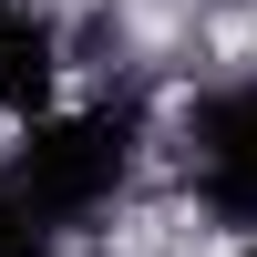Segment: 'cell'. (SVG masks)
<instances>
[{
    "label": "cell",
    "mask_w": 257,
    "mask_h": 257,
    "mask_svg": "<svg viewBox=\"0 0 257 257\" xmlns=\"http://www.w3.org/2000/svg\"><path fill=\"white\" fill-rule=\"evenodd\" d=\"M123 165H134V123L123 113H52V123L21 134L0 185H11V206L31 226H93L123 196Z\"/></svg>",
    "instance_id": "1"
},
{
    "label": "cell",
    "mask_w": 257,
    "mask_h": 257,
    "mask_svg": "<svg viewBox=\"0 0 257 257\" xmlns=\"http://www.w3.org/2000/svg\"><path fill=\"white\" fill-rule=\"evenodd\" d=\"M185 175L216 206L226 226H257V82H226V93L196 103L185 123Z\"/></svg>",
    "instance_id": "2"
},
{
    "label": "cell",
    "mask_w": 257,
    "mask_h": 257,
    "mask_svg": "<svg viewBox=\"0 0 257 257\" xmlns=\"http://www.w3.org/2000/svg\"><path fill=\"white\" fill-rule=\"evenodd\" d=\"M52 72H62V41H52V21L11 11V21H0V113H41Z\"/></svg>",
    "instance_id": "3"
},
{
    "label": "cell",
    "mask_w": 257,
    "mask_h": 257,
    "mask_svg": "<svg viewBox=\"0 0 257 257\" xmlns=\"http://www.w3.org/2000/svg\"><path fill=\"white\" fill-rule=\"evenodd\" d=\"M0 257H52V226H31L11 206V185H0Z\"/></svg>",
    "instance_id": "4"
},
{
    "label": "cell",
    "mask_w": 257,
    "mask_h": 257,
    "mask_svg": "<svg viewBox=\"0 0 257 257\" xmlns=\"http://www.w3.org/2000/svg\"><path fill=\"white\" fill-rule=\"evenodd\" d=\"M11 11H21V0H0V21H11Z\"/></svg>",
    "instance_id": "5"
},
{
    "label": "cell",
    "mask_w": 257,
    "mask_h": 257,
    "mask_svg": "<svg viewBox=\"0 0 257 257\" xmlns=\"http://www.w3.org/2000/svg\"><path fill=\"white\" fill-rule=\"evenodd\" d=\"M247 257H257V247H247Z\"/></svg>",
    "instance_id": "6"
}]
</instances>
